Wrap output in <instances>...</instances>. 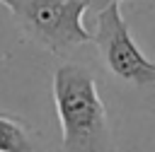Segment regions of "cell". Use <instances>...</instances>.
Wrapping results in <instances>:
<instances>
[{"instance_id":"cell-2","label":"cell","mask_w":155,"mask_h":152,"mask_svg":"<svg viewBox=\"0 0 155 152\" xmlns=\"http://www.w3.org/2000/svg\"><path fill=\"white\" fill-rule=\"evenodd\" d=\"M10 7L22 34L36 46L65 55L68 51L92 41L85 27V7L80 0H0Z\"/></svg>"},{"instance_id":"cell-5","label":"cell","mask_w":155,"mask_h":152,"mask_svg":"<svg viewBox=\"0 0 155 152\" xmlns=\"http://www.w3.org/2000/svg\"><path fill=\"white\" fill-rule=\"evenodd\" d=\"M80 2H82L85 12H92V14L107 10L109 5H121V0H80Z\"/></svg>"},{"instance_id":"cell-3","label":"cell","mask_w":155,"mask_h":152,"mask_svg":"<svg viewBox=\"0 0 155 152\" xmlns=\"http://www.w3.org/2000/svg\"><path fill=\"white\" fill-rule=\"evenodd\" d=\"M92 43L97 46L104 68L119 82L155 94V63L145 58V53L133 41L119 5H109L94 14Z\"/></svg>"},{"instance_id":"cell-4","label":"cell","mask_w":155,"mask_h":152,"mask_svg":"<svg viewBox=\"0 0 155 152\" xmlns=\"http://www.w3.org/2000/svg\"><path fill=\"white\" fill-rule=\"evenodd\" d=\"M0 152H31L27 128L7 116H0Z\"/></svg>"},{"instance_id":"cell-1","label":"cell","mask_w":155,"mask_h":152,"mask_svg":"<svg viewBox=\"0 0 155 152\" xmlns=\"http://www.w3.org/2000/svg\"><path fill=\"white\" fill-rule=\"evenodd\" d=\"M53 104L65 152H114L107 109L90 68L63 63L53 72Z\"/></svg>"}]
</instances>
